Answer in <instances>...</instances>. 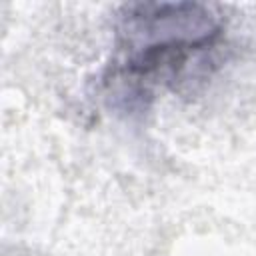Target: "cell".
Here are the masks:
<instances>
[{"mask_svg": "<svg viewBox=\"0 0 256 256\" xmlns=\"http://www.w3.org/2000/svg\"><path fill=\"white\" fill-rule=\"evenodd\" d=\"M114 32L106 98L120 112L142 114L158 94L210 76L226 30L208 4L132 2L120 6Z\"/></svg>", "mask_w": 256, "mask_h": 256, "instance_id": "1", "label": "cell"}]
</instances>
